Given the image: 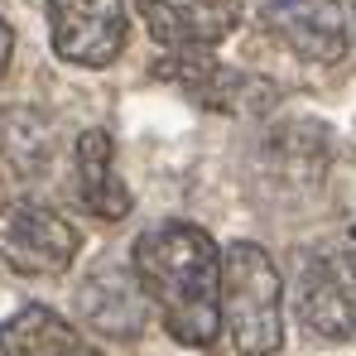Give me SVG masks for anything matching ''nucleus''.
I'll list each match as a JSON object with an SVG mask.
<instances>
[{
	"instance_id": "obj_1",
	"label": "nucleus",
	"mask_w": 356,
	"mask_h": 356,
	"mask_svg": "<svg viewBox=\"0 0 356 356\" xmlns=\"http://www.w3.org/2000/svg\"><path fill=\"white\" fill-rule=\"evenodd\" d=\"M135 280L169 337L183 347H212L222 332V250L193 222H159L130 250Z\"/></svg>"
},
{
	"instance_id": "obj_2",
	"label": "nucleus",
	"mask_w": 356,
	"mask_h": 356,
	"mask_svg": "<svg viewBox=\"0 0 356 356\" xmlns=\"http://www.w3.org/2000/svg\"><path fill=\"white\" fill-rule=\"evenodd\" d=\"M222 327L241 356H270L284 342V284L255 241L222 250Z\"/></svg>"
},
{
	"instance_id": "obj_3",
	"label": "nucleus",
	"mask_w": 356,
	"mask_h": 356,
	"mask_svg": "<svg viewBox=\"0 0 356 356\" xmlns=\"http://www.w3.org/2000/svg\"><path fill=\"white\" fill-rule=\"evenodd\" d=\"M303 327L327 342H356V232L303 260L294 284Z\"/></svg>"
},
{
	"instance_id": "obj_4",
	"label": "nucleus",
	"mask_w": 356,
	"mask_h": 356,
	"mask_svg": "<svg viewBox=\"0 0 356 356\" xmlns=\"http://www.w3.org/2000/svg\"><path fill=\"white\" fill-rule=\"evenodd\" d=\"M0 260L19 275H63L77 260V227L44 202H0Z\"/></svg>"
},
{
	"instance_id": "obj_5",
	"label": "nucleus",
	"mask_w": 356,
	"mask_h": 356,
	"mask_svg": "<svg viewBox=\"0 0 356 356\" xmlns=\"http://www.w3.org/2000/svg\"><path fill=\"white\" fill-rule=\"evenodd\" d=\"M130 34L125 0H49L54 54L72 67H106L120 58Z\"/></svg>"
},
{
	"instance_id": "obj_6",
	"label": "nucleus",
	"mask_w": 356,
	"mask_h": 356,
	"mask_svg": "<svg viewBox=\"0 0 356 356\" xmlns=\"http://www.w3.org/2000/svg\"><path fill=\"white\" fill-rule=\"evenodd\" d=\"M265 29L308 63H342L352 49V19L342 0H265Z\"/></svg>"
},
{
	"instance_id": "obj_7",
	"label": "nucleus",
	"mask_w": 356,
	"mask_h": 356,
	"mask_svg": "<svg viewBox=\"0 0 356 356\" xmlns=\"http://www.w3.org/2000/svg\"><path fill=\"white\" fill-rule=\"evenodd\" d=\"M140 15L169 54H197L241 24V0H140Z\"/></svg>"
},
{
	"instance_id": "obj_8",
	"label": "nucleus",
	"mask_w": 356,
	"mask_h": 356,
	"mask_svg": "<svg viewBox=\"0 0 356 356\" xmlns=\"http://www.w3.org/2000/svg\"><path fill=\"white\" fill-rule=\"evenodd\" d=\"M0 356H102L67 318L44 303H24L0 323Z\"/></svg>"
},
{
	"instance_id": "obj_9",
	"label": "nucleus",
	"mask_w": 356,
	"mask_h": 356,
	"mask_svg": "<svg viewBox=\"0 0 356 356\" xmlns=\"http://www.w3.org/2000/svg\"><path fill=\"white\" fill-rule=\"evenodd\" d=\"M77 193H82V207L102 222H120L135 197L116 174V149H111V135L106 130H82L77 135Z\"/></svg>"
},
{
	"instance_id": "obj_10",
	"label": "nucleus",
	"mask_w": 356,
	"mask_h": 356,
	"mask_svg": "<svg viewBox=\"0 0 356 356\" xmlns=\"http://www.w3.org/2000/svg\"><path fill=\"white\" fill-rule=\"evenodd\" d=\"M154 72L169 77V82H178L188 97H197V102H207V106H222V111L245 106V87H250V82H245L241 72H232V67L212 63L207 49H197V54H169Z\"/></svg>"
},
{
	"instance_id": "obj_11",
	"label": "nucleus",
	"mask_w": 356,
	"mask_h": 356,
	"mask_svg": "<svg viewBox=\"0 0 356 356\" xmlns=\"http://www.w3.org/2000/svg\"><path fill=\"white\" fill-rule=\"evenodd\" d=\"M82 313L97 323V327H106V332H140V298L135 289L111 275V270H102V275H92L87 280V289H82Z\"/></svg>"
},
{
	"instance_id": "obj_12",
	"label": "nucleus",
	"mask_w": 356,
	"mask_h": 356,
	"mask_svg": "<svg viewBox=\"0 0 356 356\" xmlns=\"http://www.w3.org/2000/svg\"><path fill=\"white\" fill-rule=\"evenodd\" d=\"M10 49H15V34H10V24L0 19V72H5V63H10Z\"/></svg>"
}]
</instances>
